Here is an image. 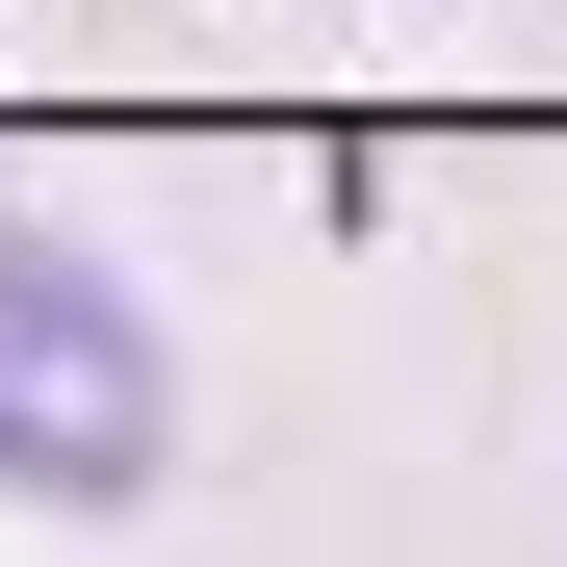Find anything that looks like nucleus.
<instances>
[{"label":"nucleus","mask_w":567,"mask_h":567,"mask_svg":"<svg viewBox=\"0 0 567 567\" xmlns=\"http://www.w3.org/2000/svg\"><path fill=\"white\" fill-rule=\"evenodd\" d=\"M181 464V361L104 258H52V233H0V491H52V516H130Z\"/></svg>","instance_id":"f257e3e1"}]
</instances>
